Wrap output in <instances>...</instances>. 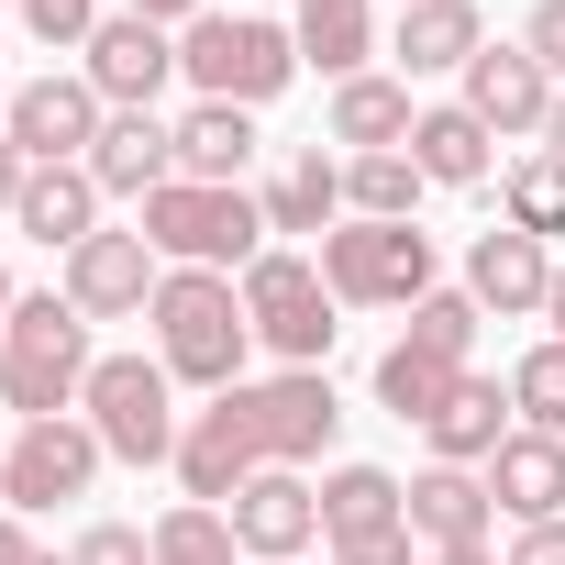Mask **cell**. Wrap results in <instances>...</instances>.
<instances>
[{
	"label": "cell",
	"mask_w": 565,
	"mask_h": 565,
	"mask_svg": "<svg viewBox=\"0 0 565 565\" xmlns=\"http://www.w3.org/2000/svg\"><path fill=\"white\" fill-rule=\"evenodd\" d=\"M156 366L178 377V388H244V366H255V322H244V289L233 277H211V266H167V289H156Z\"/></svg>",
	"instance_id": "1"
},
{
	"label": "cell",
	"mask_w": 565,
	"mask_h": 565,
	"mask_svg": "<svg viewBox=\"0 0 565 565\" xmlns=\"http://www.w3.org/2000/svg\"><path fill=\"white\" fill-rule=\"evenodd\" d=\"M89 311L67 300V289H34L23 311H12V333H0V399H12L23 422H56V411H78L89 399Z\"/></svg>",
	"instance_id": "2"
},
{
	"label": "cell",
	"mask_w": 565,
	"mask_h": 565,
	"mask_svg": "<svg viewBox=\"0 0 565 565\" xmlns=\"http://www.w3.org/2000/svg\"><path fill=\"white\" fill-rule=\"evenodd\" d=\"M134 233H145L167 266H211V277H244V266L277 244L255 189H200V178H167V189L134 211Z\"/></svg>",
	"instance_id": "3"
},
{
	"label": "cell",
	"mask_w": 565,
	"mask_h": 565,
	"mask_svg": "<svg viewBox=\"0 0 565 565\" xmlns=\"http://www.w3.org/2000/svg\"><path fill=\"white\" fill-rule=\"evenodd\" d=\"M477 322H488V311H477L466 289L411 300V333L377 355V411H388V422H433V411L477 377V366H466V355H477Z\"/></svg>",
	"instance_id": "4"
},
{
	"label": "cell",
	"mask_w": 565,
	"mask_h": 565,
	"mask_svg": "<svg viewBox=\"0 0 565 565\" xmlns=\"http://www.w3.org/2000/svg\"><path fill=\"white\" fill-rule=\"evenodd\" d=\"M233 289H244V322H255V355H277V366H322L333 355V289H322V255H300V244H266L244 277H233Z\"/></svg>",
	"instance_id": "5"
},
{
	"label": "cell",
	"mask_w": 565,
	"mask_h": 565,
	"mask_svg": "<svg viewBox=\"0 0 565 565\" xmlns=\"http://www.w3.org/2000/svg\"><path fill=\"white\" fill-rule=\"evenodd\" d=\"M178 78H189L200 100L255 111V100H277V89L300 78V34H289V23H255V12H200V23L178 34Z\"/></svg>",
	"instance_id": "6"
},
{
	"label": "cell",
	"mask_w": 565,
	"mask_h": 565,
	"mask_svg": "<svg viewBox=\"0 0 565 565\" xmlns=\"http://www.w3.org/2000/svg\"><path fill=\"white\" fill-rule=\"evenodd\" d=\"M78 422L100 433L111 466H178V433H189V422H178V377H167L156 355H100Z\"/></svg>",
	"instance_id": "7"
},
{
	"label": "cell",
	"mask_w": 565,
	"mask_h": 565,
	"mask_svg": "<svg viewBox=\"0 0 565 565\" xmlns=\"http://www.w3.org/2000/svg\"><path fill=\"white\" fill-rule=\"evenodd\" d=\"M222 422L244 433V455H255V466H311V455L344 433V399H333V377H322V366H277V377L222 388Z\"/></svg>",
	"instance_id": "8"
},
{
	"label": "cell",
	"mask_w": 565,
	"mask_h": 565,
	"mask_svg": "<svg viewBox=\"0 0 565 565\" xmlns=\"http://www.w3.org/2000/svg\"><path fill=\"white\" fill-rule=\"evenodd\" d=\"M322 289L344 311H411V300H433V233L422 222H333L322 233Z\"/></svg>",
	"instance_id": "9"
},
{
	"label": "cell",
	"mask_w": 565,
	"mask_h": 565,
	"mask_svg": "<svg viewBox=\"0 0 565 565\" xmlns=\"http://www.w3.org/2000/svg\"><path fill=\"white\" fill-rule=\"evenodd\" d=\"M100 433L78 422V411H56V422H23L12 433V455H0V510H56V499H89L100 488Z\"/></svg>",
	"instance_id": "10"
},
{
	"label": "cell",
	"mask_w": 565,
	"mask_h": 565,
	"mask_svg": "<svg viewBox=\"0 0 565 565\" xmlns=\"http://www.w3.org/2000/svg\"><path fill=\"white\" fill-rule=\"evenodd\" d=\"M100 122H111V100L67 67H45V78H23L12 89V122H0V134H12L23 145V167H89V145H100Z\"/></svg>",
	"instance_id": "11"
},
{
	"label": "cell",
	"mask_w": 565,
	"mask_h": 565,
	"mask_svg": "<svg viewBox=\"0 0 565 565\" xmlns=\"http://www.w3.org/2000/svg\"><path fill=\"white\" fill-rule=\"evenodd\" d=\"M233 543H244V565H300L311 543H322V488L300 477V466H266V477H244L233 488Z\"/></svg>",
	"instance_id": "12"
},
{
	"label": "cell",
	"mask_w": 565,
	"mask_h": 565,
	"mask_svg": "<svg viewBox=\"0 0 565 565\" xmlns=\"http://www.w3.org/2000/svg\"><path fill=\"white\" fill-rule=\"evenodd\" d=\"M56 289H67L89 322H134V311H156V289H167V255H156L145 233H89V244L67 255Z\"/></svg>",
	"instance_id": "13"
},
{
	"label": "cell",
	"mask_w": 565,
	"mask_h": 565,
	"mask_svg": "<svg viewBox=\"0 0 565 565\" xmlns=\"http://www.w3.org/2000/svg\"><path fill=\"white\" fill-rule=\"evenodd\" d=\"M111 111H156L167 100V78H178V34L167 23H145V12H111L100 34H89V67H78Z\"/></svg>",
	"instance_id": "14"
},
{
	"label": "cell",
	"mask_w": 565,
	"mask_h": 565,
	"mask_svg": "<svg viewBox=\"0 0 565 565\" xmlns=\"http://www.w3.org/2000/svg\"><path fill=\"white\" fill-rule=\"evenodd\" d=\"M466 111L510 145V134H543V111H554V78H543V56L532 45H477V67H466Z\"/></svg>",
	"instance_id": "15"
},
{
	"label": "cell",
	"mask_w": 565,
	"mask_h": 565,
	"mask_svg": "<svg viewBox=\"0 0 565 565\" xmlns=\"http://www.w3.org/2000/svg\"><path fill=\"white\" fill-rule=\"evenodd\" d=\"M543 289H554V255H543L532 233H510V222H499V233H477V244H466V300H477V311L532 322V311H543Z\"/></svg>",
	"instance_id": "16"
},
{
	"label": "cell",
	"mask_w": 565,
	"mask_h": 565,
	"mask_svg": "<svg viewBox=\"0 0 565 565\" xmlns=\"http://www.w3.org/2000/svg\"><path fill=\"white\" fill-rule=\"evenodd\" d=\"M89 178H100V200H156L167 178H178V134L156 122V111H111L100 122V145H89Z\"/></svg>",
	"instance_id": "17"
},
{
	"label": "cell",
	"mask_w": 565,
	"mask_h": 565,
	"mask_svg": "<svg viewBox=\"0 0 565 565\" xmlns=\"http://www.w3.org/2000/svg\"><path fill=\"white\" fill-rule=\"evenodd\" d=\"M499 499H488V466H422L411 477V532L422 554H455V543H488Z\"/></svg>",
	"instance_id": "18"
},
{
	"label": "cell",
	"mask_w": 565,
	"mask_h": 565,
	"mask_svg": "<svg viewBox=\"0 0 565 565\" xmlns=\"http://www.w3.org/2000/svg\"><path fill=\"white\" fill-rule=\"evenodd\" d=\"M477 45H488L477 0H411V12H399V34H388L399 78H466V67H477Z\"/></svg>",
	"instance_id": "19"
},
{
	"label": "cell",
	"mask_w": 565,
	"mask_h": 565,
	"mask_svg": "<svg viewBox=\"0 0 565 565\" xmlns=\"http://www.w3.org/2000/svg\"><path fill=\"white\" fill-rule=\"evenodd\" d=\"M411 167H422L433 189H488V178H499V134H488L466 100H433V111L411 122Z\"/></svg>",
	"instance_id": "20"
},
{
	"label": "cell",
	"mask_w": 565,
	"mask_h": 565,
	"mask_svg": "<svg viewBox=\"0 0 565 565\" xmlns=\"http://www.w3.org/2000/svg\"><path fill=\"white\" fill-rule=\"evenodd\" d=\"M167 134H178V178H200V189H244V167H255V111H233V100H189Z\"/></svg>",
	"instance_id": "21"
},
{
	"label": "cell",
	"mask_w": 565,
	"mask_h": 565,
	"mask_svg": "<svg viewBox=\"0 0 565 565\" xmlns=\"http://www.w3.org/2000/svg\"><path fill=\"white\" fill-rule=\"evenodd\" d=\"M12 222H23L45 255H78V244L100 233V178H89V167H34L23 200H12Z\"/></svg>",
	"instance_id": "22"
},
{
	"label": "cell",
	"mask_w": 565,
	"mask_h": 565,
	"mask_svg": "<svg viewBox=\"0 0 565 565\" xmlns=\"http://www.w3.org/2000/svg\"><path fill=\"white\" fill-rule=\"evenodd\" d=\"M422 433H433V466H488V455L521 433V411H510V377H466V388H455V399H444Z\"/></svg>",
	"instance_id": "23"
},
{
	"label": "cell",
	"mask_w": 565,
	"mask_h": 565,
	"mask_svg": "<svg viewBox=\"0 0 565 565\" xmlns=\"http://www.w3.org/2000/svg\"><path fill=\"white\" fill-rule=\"evenodd\" d=\"M488 499H499L510 521H565V444H554V433H510V444L488 455Z\"/></svg>",
	"instance_id": "24"
},
{
	"label": "cell",
	"mask_w": 565,
	"mask_h": 565,
	"mask_svg": "<svg viewBox=\"0 0 565 565\" xmlns=\"http://www.w3.org/2000/svg\"><path fill=\"white\" fill-rule=\"evenodd\" d=\"M333 222H344V156H322V145H300L289 167L266 178V233H311V244H322Z\"/></svg>",
	"instance_id": "25"
},
{
	"label": "cell",
	"mask_w": 565,
	"mask_h": 565,
	"mask_svg": "<svg viewBox=\"0 0 565 565\" xmlns=\"http://www.w3.org/2000/svg\"><path fill=\"white\" fill-rule=\"evenodd\" d=\"M300 67H322L333 89L344 78H366V56H377V0H300Z\"/></svg>",
	"instance_id": "26"
},
{
	"label": "cell",
	"mask_w": 565,
	"mask_h": 565,
	"mask_svg": "<svg viewBox=\"0 0 565 565\" xmlns=\"http://www.w3.org/2000/svg\"><path fill=\"white\" fill-rule=\"evenodd\" d=\"M411 122H422V111H411V78H377V67H366V78L333 89V145H355V156L411 145Z\"/></svg>",
	"instance_id": "27"
},
{
	"label": "cell",
	"mask_w": 565,
	"mask_h": 565,
	"mask_svg": "<svg viewBox=\"0 0 565 565\" xmlns=\"http://www.w3.org/2000/svg\"><path fill=\"white\" fill-rule=\"evenodd\" d=\"M388 521H411V488L388 466H333L322 477V543H355V532H388Z\"/></svg>",
	"instance_id": "28"
},
{
	"label": "cell",
	"mask_w": 565,
	"mask_h": 565,
	"mask_svg": "<svg viewBox=\"0 0 565 565\" xmlns=\"http://www.w3.org/2000/svg\"><path fill=\"white\" fill-rule=\"evenodd\" d=\"M422 167H411V145H388V156H344V222H411L422 211Z\"/></svg>",
	"instance_id": "29"
},
{
	"label": "cell",
	"mask_w": 565,
	"mask_h": 565,
	"mask_svg": "<svg viewBox=\"0 0 565 565\" xmlns=\"http://www.w3.org/2000/svg\"><path fill=\"white\" fill-rule=\"evenodd\" d=\"M499 222H510V233H532V244H554V233H565V167H554L543 145L499 167Z\"/></svg>",
	"instance_id": "30"
},
{
	"label": "cell",
	"mask_w": 565,
	"mask_h": 565,
	"mask_svg": "<svg viewBox=\"0 0 565 565\" xmlns=\"http://www.w3.org/2000/svg\"><path fill=\"white\" fill-rule=\"evenodd\" d=\"M510 411H521V433H554V444H565V344H554V333L510 366Z\"/></svg>",
	"instance_id": "31"
},
{
	"label": "cell",
	"mask_w": 565,
	"mask_h": 565,
	"mask_svg": "<svg viewBox=\"0 0 565 565\" xmlns=\"http://www.w3.org/2000/svg\"><path fill=\"white\" fill-rule=\"evenodd\" d=\"M156 565H244V543H233V521H222V510L178 499V510L156 521Z\"/></svg>",
	"instance_id": "32"
},
{
	"label": "cell",
	"mask_w": 565,
	"mask_h": 565,
	"mask_svg": "<svg viewBox=\"0 0 565 565\" xmlns=\"http://www.w3.org/2000/svg\"><path fill=\"white\" fill-rule=\"evenodd\" d=\"M12 12H23V34H34V45H78V56H89V34L111 23L100 0H12Z\"/></svg>",
	"instance_id": "33"
},
{
	"label": "cell",
	"mask_w": 565,
	"mask_h": 565,
	"mask_svg": "<svg viewBox=\"0 0 565 565\" xmlns=\"http://www.w3.org/2000/svg\"><path fill=\"white\" fill-rule=\"evenodd\" d=\"M67 565H156V532H134V521H89V532L67 543Z\"/></svg>",
	"instance_id": "34"
},
{
	"label": "cell",
	"mask_w": 565,
	"mask_h": 565,
	"mask_svg": "<svg viewBox=\"0 0 565 565\" xmlns=\"http://www.w3.org/2000/svg\"><path fill=\"white\" fill-rule=\"evenodd\" d=\"M333 565H422V532H411V521H388V532H355V543H333Z\"/></svg>",
	"instance_id": "35"
},
{
	"label": "cell",
	"mask_w": 565,
	"mask_h": 565,
	"mask_svg": "<svg viewBox=\"0 0 565 565\" xmlns=\"http://www.w3.org/2000/svg\"><path fill=\"white\" fill-rule=\"evenodd\" d=\"M532 56H543V78L565 89V0H543V12H532V34H521Z\"/></svg>",
	"instance_id": "36"
},
{
	"label": "cell",
	"mask_w": 565,
	"mask_h": 565,
	"mask_svg": "<svg viewBox=\"0 0 565 565\" xmlns=\"http://www.w3.org/2000/svg\"><path fill=\"white\" fill-rule=\"evenodd\" d=\"M510 565H565V521H521L510 532Z\"/></svg>",
	"instance_id": "37"
},
{
	"label": "cell",
	"mask_w": 565,
	"mask_h": 565,
	"mask_svg": "<svg viewBox=\"0 0 565 565\" xmlns=\"http://www.w3.org/2000/svg\"><path fill=\"white\" fill-rule=\"evenodd\" d=\"M122 12H145V23H167V34H189V23L211 12V0H122Z\"/></svg>",
	"instance_id": "38"
},
{
	"label": "cell",
	"mask_w": 565,
	"mask_h": 565,
	"mask_svg": "<svg viewBox=\"0 0 565 565\" xmlns=\"http://www.w3.org/2000/svg\"><path fill=\"white\" fill-rule=\"evenodd\" d=\"M23 178H34V167H23V145H12V134H0V211H12V200H23Z\"/></svg>",
	"instance_id": "39"
},
{
	"label": "cell",
	"mask_w": 565,
	"mask_h": 565,
	"mask_svg": "<svg viewBox=\"0 0 565 565\" xmlns=\"http://www.w3.org/2000/svg\"><path fill=\"white\" fill-rule=\"evenodd\" d=\"M23 554H34V532H23L12 510H0V565H23Z\"/></svg>",
	"instance_id": "40"
},
{
	"label": "cell",
	"mask_w": 565,
	"mask_h": 565,
	"mask_svg": "<svg viewBox=\"0 0 565 565\" xmlns=\"http://www.w3.org/2000/svg\"><path fill=\"white\" fill-rule=\"evenodd\" d=\"M543 333L565 344V266H554V289H543Z\"/></svg>",
	"instance_id": "41"
},
{
	"label": "cell",
	"mask_w": 565,
	"mask_h": 565,
	"mask_svg": "<svg viewBox=\"0 0 565 565\" xmlns=\"http://www.w3.org/2000/svg\"><path fill=\"white\" fill-rule=\"evenodd\" d=\"M543 156L565 167V89H554V111H543Z\"/></svg>",
	"instance_id": "42"
},
{
	"label": "cell",
	"mask_w": 565,
	"mask_h": 565,
	"mask_svg": "<svg viewBox=\"0 0 565 565\" xmlns=\"http://www.w3.org/2000/svg\"><path fill=\"white\" fill-rule=\"evenodd\" d=\"M422 565H499L488 543H455V554H422Z\"/></svg>",
	"instance_id": "43"
},
{
	"label": "cell",
	"mask_w": 565,
	"mask_h": 565,
	"mask_svg": "<svg viewBox=\"0 0 565 565\" xmlns=\"http://www.w3.org/2000/svg\"><path fill=\"white\" fill-rule=\"evenodd\" d=\"M12 311H23V289H12V266H0V333H12Z\"/></svg>",
	"instance_id": "44"
},
{
	"label": "cell",
	"mask_w": 565,
	"mask_h": 565,
	"mask_svg": "<svg viewBox=\"0 0 565 565\" xmlns=\"http://www.w3.org/2000/svg\"><path fill=\"white\" fill-rule=\"evenodd\" d=\"M23 565H67V554H45V543H34V554H23Z\"/></svg>",
	"instance_id": "45"
},
{
	"label": "cell",
	"mask_w": 565,
	"mask_h": 565,
	"mask_svg": "<svg viewBox=\"0 0 565 565\" xmlns=\"http://www.w3.org/2000/svg\"><path fill=\"white\" fill-rule=\"evenodd\" d=\"M0 122H12V78H0Z\"/></svg>",
	"instance_id": "46"
},
{
	"label": "cell",
	"mask_w": 565,
	"mask_h": 565,
	"mask_svg": "<svg viewBox=\"0 0 565 565\" xmlns=\"http://www.w3.org/2000/svg\"><path fill=\"white\" fill-rule=\"evenodd\" d=\"M399 12H411V0H399Z\"/></svg>",
	"instance_id": "47"
}]
</instances>
